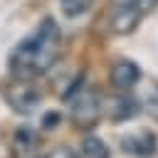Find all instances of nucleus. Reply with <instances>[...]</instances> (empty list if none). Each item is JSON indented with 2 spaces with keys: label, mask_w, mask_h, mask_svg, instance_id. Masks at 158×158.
<instances>
[{
  "label": "nucleus",
  "mask_w": 158,
  "mask_h": 158,
  "mask_svg": "<svg viewBox=\"0 0 158 158\" xmlns=\"http://www.w3.org/2000/svg\"><path fill=\"white\" fill-rule=\"evenodd\" d=\"M59 52H62V30L52 17H44L25 40H20L12 47L7 57L10 77L35 81L57 64Z\"/></svg>",
  "instance_id": "nucleus-1"
},
{
  "label": "nucleus",
  "mask_w": 158,
  "mask_h": 158,
  "mask_svg": "<svg viewBox=\"0 0 158 158\" xmlns=\"http://www.w3.org/2000/svg\"><path fill=\"white\" fill-rule=\"evenodd\" d=\"M72 109L69 116L77 123V128H94L99 123V118L104 116V96L91 91V89H81L72 96Z\"/></svg>",
  "instance_id": "nucleus-2"
},
{
  "label": "nucleus",
  "mask_w": 158,
  "mask_h": 158,
  "mask_svg": "<svg viewBox=\"0 0 158 158\" xmlns=\"http://www.w3.org/2000/svg\"><path fill=\"white\" fill-rule=\"evenodd\" d=\"M156 7H158V0H123L111 17V30L118 35H128Z\"/></svg>",
  "instance_id": "nucleus-3"
},
{
  "label": "nucleus",
  "mask_w": 158,
  "mask_h": 158,
  "mask_svg": "<svg viewBox=\"0 0 158 158\" xmlns=\"http://www.w3.org/2000/svg\"><path fill=\"white\" fill-rule=\"evenodd\" d=\"M5 99L7 104L17 111V114H32L40 101H42V91L35 86V81H25V79H15L7 89H5Z\"/></svg>",
  "instance_id": "nucleus-4"
},
{
  "label": "nucleus",
  "mask_w": 158,
  "mask_h": 158,
  "mask_svg": "<svg viewBox=\"0 0 158 158\" xmlns=\"http://www.w3.org/2000/svg\"><path fill=\"white\" fill-rule=\"evenodd\" d=\"M121 151L131 158H153L158 153V136L151 128H133L121 136Z\"/></svg>",
  "instance_id": "nucleus-5"
},
{
  "label": "nucleus",
  "mask_w": 158,
  "mask_h": 158,
  "mask_svg": "<svg viewBox=\"0 0 158 158\" xmlns=\"http://www.w3.org/2000/svg\"><path fill=\"white\" fill-rule=\"evenodd\" d=\"M109 79H111V84H114L118 91H131L133 86L141 84L143 72H141V67H138L136 62H131V59H116L114 67H111V72H109Z\"/></svg>",
  "instance_id": "nucleus-6"
},
{
  "label": "nucleus",
  "mask_w": 158,
  "mask_h": 158,
  "mask_svg": "<svg viewBox=\"0 0 158 158\" xmlns=\"http://www.w3.org/2000/svg\"><path fill=\"white\" fill-rule=\"evenodd\" d=\"M141 111V101L133 96H114V99H104V116H109L111 121H128Z\"/></svg>",
  "instance_id": "nucleus-7"
},
{
  "label": "nucleus",
  "mask_w": 158,
  "mask_h": 158,
  "mask_svg": "<svg viewBox=\"0 0 158 158\" xmlns=\"http://www.w3.org/2000/svg\"><path fill=\"white\" fill-rule=\"evenodd\" d=\"M37 133L30 128V126H20L15 133H12V153L17 158H32L37 153Z\"/></svg>",
  "instance_id": "nucleus-8"
},
{
  "label": "nucleus",
  "mask_w": 158,
  "mask_h": 158,
  "mask_svg": "<svg viewBox=\"0 0 158 158\" xmlns=\"http://www.w3.org/2000/svg\"><path fill=\"white\" fill-rule=\"evenodd\" d=\"M77 156H79V158H111V151H109V146H106L104 138L89 133V136L81 138Z\"/></svg>",
  "instance_id": "nucleus-9"
},
{
  "label": "nucleus",
  "mask_w": 158,
  "mask_h": 158,
  "mask_svg": "<svg viewBox=\"0 0 158 158\" xmlns=\"http://www.w3.org/2000/svg\"><path fill=\"white\" fill-rule=\"evenodd\" d=\"M94 0H59V7H62V15L74 20V17H81L91 10Z\"/></svg>",
  "instance_id": "nucleus-10"
},
{
  "label": "nucleus",
  "mask_w": 158,
  "mask_h": 158,
  "mask_svg": "<svg viewBox=\"0 0 158 158\" xmlns=\"http://www.w3.org/2000/svg\"><path fill=\"white\" fill-rule=\"evenodd\" d=\"M138 101H141V109H146L151 116L158 118V81L148 84V86L143 89V94L138 96Z\"/></svg>",
  "instance_id": "nucleus-11"
},
{
  "label": "nucleus",
  "mask_w": 158,
  "mask_h": 158,
  "mask_svg": "<svg viewBox=\"0 0 158 158\" xmlns=\"http://www.w3.org/2000/svg\"><path fill=\"white\" fill-rule=\"evenodd\" d=\"M59 123H62V114H59V111H47V114L42 116V123H40V126H42L44 131H54Z\"/></svg>",
  "instance_id": "nucleus-12"
},
{
  "label": "nucleus",
  "mask_w": 158,
  "mask_h": 158,
  "mask_svg": "<svg viewBox=\"0 0 158 158\" xmlns=\"http://www.w3.org/2000/svg\"><path fill=\"white\" fill-rule=\"evenodd\" d=\"M40 158H79L69 146H57V148H52V151H47V153H42Z\"/></svg>",
  "instance_id": "nucleus-13"
}]
</instances>
